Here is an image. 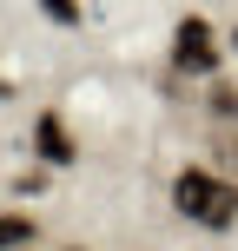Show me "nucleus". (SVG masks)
<instances>
[{
    "mask_svg": "<svg viewBox=\"0 0 238 251\" xmlns=\"http://www.w3.org/2000/svg\"><path fill=\"white\" fill-rule=\"evenodd\" d=\"M172 205L192 218V225L225 231L232 218H238V185H225V178H212V172H199V165H185V172L172 178Z\"/></svg>",
    "mask_w": 238,
    "mask_h": 251,
    "instance_id": "obj_1",
    "label": "nucleus"
},
{
    "mask_svg": "<svg viewBox=\"0 0 238 251\" xmlns=\"http://www.w3.org/2000/svg\"><path fill=\"white\" fill-rule=\"evenodd\" d=\"M172 60L185 66V73H212L218 66V47H212V20H199V13H185L172 33Z\"/></svg>",
    "mask_w": 238,
    "mask_h": 251,
    "instance_id": "obj_2",
    "label": "nucleus"
},
{
    "mask_svg": "<svg viewBox=\"0 0 238 251\" xmlns=\"http://www.w3.org/2000/svg\"><path fill=\"white\" fill-rule=\"evenodd\" d=\"M33 139H40V159H47V165H66V159H73V139H66V126L53 119V113H40Z\"/></svg>",
    "mask_w": 238,
    "mask_h": 251,
    "instance_id": "obj_3",
    "label": "nucleus"
},
{
    "mask_svg": "<svg viewBox=\"0 0 238 251\" xmlns=\"http://www.w3.org/2000/svg\"><path fill=\"white\" fill-rule=\"evenodd\" d=\"M33 238H40V225L26 212H0V251H33Z\"/></svg>",
    "mask_w": 238,
    "mask_h": 251,
    "instance_id": "obj_4",
    "label": "nucleus"
},
{
    "mask_svg": "<svg viewBox=\"0 0 238 251\" xmlns=\"http://www.w3.org/2000/svg\"><path fill=\"white\" fill-rule=\"evenodd\" d=\"M40 7H47V20H60V26L79 20V0H40Z\"/></svg>",
    "mask_w": 238,
    "mask_h": 251,
    "instance_id": "obj_5",
    "label": "nucleus"
},
{
    "mask_svg": "<svg viewBox=\"0 0 238 251\" xmlns=\"http://www.w3.org/2000/svg\"><path fill=\"white\" fill-rule=\"evenodd\" d=\"M232 47H238V26H232Z\"/></svg>",
    "mask_w": 238,
    "mask_h": 251,
    "instance_id": "obj_6",
    "label": "nucleus"
},
{
    "mask_svg": "<svg viewBox=\"0 0 238 251\" xmlns=\"http://www.w3.org/2000/svg\"><path fill=\"white\" fill-rule=\"evenodd\" d=\"M232 113H238V93H232Z\"/></svg>",
    "mask_w": 238,
    "mask_h": 251,
    "instance_id": "obj_7",
    "label": "nucleus"
}]
</instances>
